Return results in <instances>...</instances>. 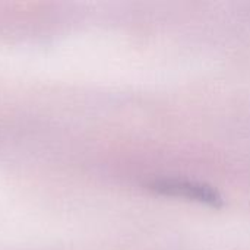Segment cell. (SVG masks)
<instances>
[{"label":"cell","mask_w":250,"mask_h":250,"mask_svg":"<svg viewBox=\"0 0 250 250\" xmlns=\"http://www.w3.org/2000/svg\"><path fill=\"white\" fill-rule=\"evenodd\" d=\"M148 189L161 196L186 199L212 208H221L224 204L221 193L215 188L195 180L174 179V177L155 179L148 183Z\"/></svg>","instance_id":"1"}]
</instances>
